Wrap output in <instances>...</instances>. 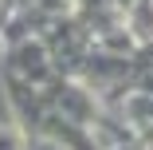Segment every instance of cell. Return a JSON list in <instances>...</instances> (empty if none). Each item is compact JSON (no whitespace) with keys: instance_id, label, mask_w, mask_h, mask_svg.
I'll list each match as a JSON object with an SVG mask.
<instances>
[{"instance_id":"obj_1","label":"cell","mask_w":153,"mask_h":150,"mask_svg":"<svg viewBox=\"0 0 153 150\" xmlns=\"http://www.w3.org/2000/svg\"><path fill=\"white\" fill-rule=\"evenodd\" d=\"M4 67L16 71V75H24L32 87H43V83L55 75V71H51V51H47V44H43L39 36L12 44L8 55H4Z\"/></svg>"},{"instance_id":"obj_2","label":"cell","mask_w":153,"mask_h":150,"mask_svg":"<svg viewBox=\"0 0 153 150\" xmlns=\"http://www.w3.org/2000/svg\"><path fill=\"white\" fill-rule=\"evenodd\" d=\"M55 111L63 115V118H71L75 127H90L94 118L102 115V103H98V95L90 91L86 83H79V79H71L67 87H63V95H59V103H55Z\"/></svg>"},{"instance_id":"obj_3","label":"cell","mask_w":153,"mask_h":150,"mask_svg":"<svg viewBox=\"0 0 153 150\" xmlns=\"http://www.w3.org/2000/svg\"><path fill=\"white\" fill-rule=\"evenodd\" d=\"M126 28L134 32L137 47L153 40V0H134V8L126 12Z\"/></svg>"},{"instance_id":"obj_4","label":"cell","mask_w":153,"mask_h":150,"mask_svg":"<svg viewBox=\"0 0 153 150\" xmlns=\"http://www.w3.org/2000/svg\"><path fill=\"white\" fill-rule=\"evenodd\" d=\"M0 150H27V134L16 123H0Z\"/></svg>"},{"instance_id":"obj_5","label":"cell","mask_w":153,"mask_h":150,"mask_svg":"<svg viewBox=\"0 0 153 150\" xmlns=\"http://www.w3.org/2000/svg\"><path fill=\"white\" fill-rule=\"evenodd\" d=\"M134 91H141V95H153V67L137 75V83H134Z\"/></svg>"},{"instance_id":"obj_6","label":"cell","mask_w":153,"mask_h":150,"mask_svg":"<svg viewBox=\"0 0 153 150\" xmlns=\"http://www.w3.org/2000/svg\"><path fill=\"white\" fill-rule=\"evenodd\" d=\"M27 150H67V146H59V142H51V138H27Z\"/></svg>"}]
</instances>
